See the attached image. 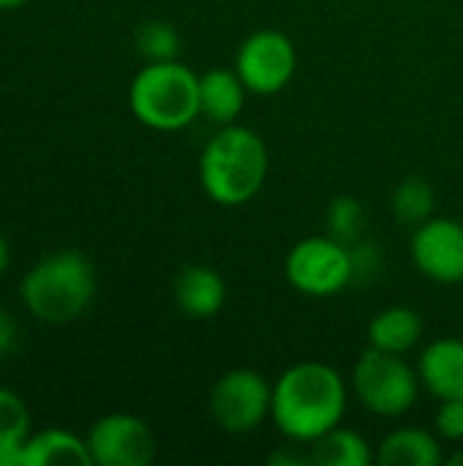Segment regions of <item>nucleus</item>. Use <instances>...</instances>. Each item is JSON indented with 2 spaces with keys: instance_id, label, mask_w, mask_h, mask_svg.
Returning a JSON list of instances; mask_svg holds the SVG:
<instances>
[{
  "instance_id": "f257e3e1",
  "label": "nucleus",
  "mask_w": 463,
  "mask_h": 466,
  "mask_svg": "<svg viewBox=\"0 0 463 466\" xmlns=\"http://www.w3.org/2000/svg\"><path fill=\"white\" fill-rule=\"evenodd\" d=\"M347 412V385L341 374L325 363H297L273 385V410L278 431L292 442H317L341 426Z\"/></svg>"
},
{
  "instance_id": "f03ea898",
  "label": "nucleus",
  "mask_w": 463,
  "mask_h": 466,
  "mask_svg": "<svg viewBox=\"0 0 463 466\" xmlns=\"http://www.w3.org/2000/svg\"><path fill=\"white\" fill-rule=\"evenodd\" d=\"M267 177L265 139L246 126H224L202 150L199 180L207 197L224 208L251 202Z\"/></svg>"
},
{
  "instance_id": "7ed1b4c3",
  "label": "nucleus",
  "mask_w": 463,
  "mask_h": 466,
  "mask_svg": "<svg viewBox=\"0 0 463 466\" xmlns=\"http://www.w3.org/2000/svg\"><path fill=\"white\" fill-rule=\"evenodd\" d=\"M25 309L46 322L65 325L79 319L96 295V268L79 251H55L41 257L22 279Z\"/></svg>"
},
{
  "instance_id": "20e7f679",
  "label": "nucleus",
  "mask_w": 463,
  "mask_h": 466,
  "mask_svg": "<svg viewBox=\"0 0 463 466\" xmlns=\"http://www.w3.org/2000/svg\"><path fill=\"white\" fill-rule=\"evenodd\" d=\"M134 117L153 131H180L191 126L199 106V76L180 60L147 63L128 87Z\"/></svg>"
},
{
  "instance_id": "39448f33",
  "label": "nucleus",
  "mask_w": 463,
  "mask_h": 466,
  "mask_svg": "<svg viewBox=\"0 0 463 466\" xmlns=\"http://www.w3.org/2000/svg\"><path fill=\"white\" fill-rule=\"evenodd\" d=\"M352 388L366 410L382 418H398L418 401V374L401 355L368 347L355 363Z\"/></svg>"
},
{
  "instance_id": "423d86ee",
  "label": "nucleus",
  "mask_w": 463,
  "mask_h": 466,
  "mask_svg": "<svg viewBox=\"0 0 463 466\" xmlns=\"http://www.w3.org/2000/svg\"><path fill=\"white\" fill-rule=\"evenodd\" d=\"M287 279L297 292L311 298L338 295L355 281L349 246L333 240L330 235L295 243L287 257Z\"/></svg>"
},
{
  "instance_id": "0eeeda50",
  "label": "nucleus",
  "mask_w": 463,
  "mask_h": 466,
  "mask_svg": "<svg viewBox=\"0 0 463 466\" xmlns=\"http://www.w3.org/2000/svg\"><path fill=\"white\" fill-rule=\"evenodd\" d=\"M273 410V388L259 371L235 369L224 374L210 393V415L229 434H248L265 423Z\"/></svg>"
},
{
  "instance_id": "6e6552de",
  "label": "nucleus",
  "mask_w": 463,
  "mask_h": 466,
  "mask_svg": "<svg viewBox=\"0 0 463 466\" xmlns=\"http://www.w3.org/2000/svg\"><path fill=\"white\" fill-rule=\"evenodd\" d=\"M297 55L295 44L278 30H257L251 33L235 57V71L240 74L248 93L273 96L284 90L295 74Z\"/></svg>"
},
{
  "instance_id": "1a4fd4ad",
  "label": "nucleus",
  "mask_w": 463,
  "mask_h": 466,
  "mask_svg": "<svg viewBox=\"0 0 463 466\" xmlns=\"http://www.w3.org/2000/svg\"><path fill=\"white\" fill-rule=\"evenodd\" d=\"M87 451L98 466H147L156 456L150 426L128 412L98 418L87 431Z\"/></svg>"
},
{
  "instance_id": "9d476101",
  "label": "nucleus",
  "mask_w": 463,
  "mask_h": 466,
  "mask_svg": "<svg viewBox=\"0 0 463 466\" xmlns=\"http://www.w3.org/2000/svg\"><path fill=\"white\" fill-rule=\"evenodd\" d=\"M412 259L431 281H463V224L453 218L423 221L412 235Z\"/></svg>"
},
{
  "instance_id": "9b49d317",
  "label": "nucleus",
  "mask_w": 463,
  "mask_h": 466,
  "mask_svg": "<svg viewBox=\"0 0 463 466\" xmlns=\"http://www.w3.org/2000/svg\"><path fill=\"white\" fill-rule=\"evenodd\" d=\"M226 284L207 265H188L175 279V303L188 319H210L224 309Z\"/></svg>"
},
{
  "instance_id": "f8f14e48",
  "label": "nucleus",
  "mask_w": 463,
  "mask_h": 466,
  "mask_svg": "<svg viewBox=\"0 0 463 466\" xmlns=\"http://www.w3.org/2000/svg\"><path fill=\"white\" fill-rule=\"evenodd\" d=\"M420 382L439 401L463 399V341L437 339L420 355Z\"/></svg>"
},
{
  "instance_id": "ddd939ff",
  "label": "nucleus",
  "mask_w": 463,
  "mask_h": 466,
  "mask_svg": "<svg viewBox=\"0 0 463 466\" xmlns=\"http://www.w3.org/2000/svg\"><path fill=\"white\" fill-rule=\"evenodd\" d=\"M22 466H93L87 440L65 429H44L27 437Z\"/></svg>"
},
{
  "instance_id": "4468645a",
  "label": "nucleus",
  "mask_w": 463,
  "mask_h": 466,
  "mask_svg": "<svg viewBox=\"0 0 463 466\" xmlns=\"http://www.w3.org/2000/svg\"><path fill=\"white\" fill-rule=\"evenodd\" d=\"M248 87L235 68H210L199 76V106L213 123L229 126L246 104Z\"/></svg>"
},
{
  "instance_id": "2eb2a0df",
  "label": "nucleus",
  "mask_w": 463,
  "mask_h": 466,
  "mask_svg": "<svg viewBox=\"0 0 463 466\" xmlns=\"http://www.w3.org/2000/svg\"><path fill=\"white\" fill-rule=\"evenodd\" d=\"M420 336H423V319L415 309L407 306L385 309L368 325V344L390 355H404L415 350Z\"/></svg>"
},
{
  "instance_id": "dca6fc26",
  "label": "nucleus",
  "mask_w": 463,
  "mask_h": 466,
  "mask_svg": "<svg viewBox=\"0 0 463 466\" xmlns=\"http://www.w3.org/2000/svg\"><path fill=\"white\" fill-rule=\"evenodd\" d=\"M377 459L382 466H437L442 461V448L423 429H398L382 442Z\"/></svg>"
},
{
  "instance_id": "f3484780",
  "label": "nucleus",
  "mask_w": 463,
  "mask_h": 466,
  "mask_svg": "<svg viewBox=\"0 0 463 466\" xmlns=\"http://www.w3.org/2000/svg\"><path fill=\"white\" fill-rule=\"evenodd\" d=\"M30 437V412L19 393L0 388V466H22V451Z\"/></svg>"
},
{
  "instance_id": "a211bd4d",
  "label": "nucleus",
  "mask_w": 463,
  "mask_h": 466,
  "mask_svg": "<svg viewBox=\"0 0 463 466\" xmlns=\"http://www.w3.org/2000/svg\"><path fill=\"white\" fill-rule=\"evenodd\" d=\"M311 461L317 466H368L371 448L352 429H330L317 442H311Z\"/></svg>"
},
{
  "instance_id": "6ab92c4d",
  "label": "nucleus",
  "mask_w": 463,
  "mask_h": 466,
  "mask_svg": "<svg viewBox=\"0 0 463 466\" xmlns=\"http://www.w3.org/2000/svg\"><path fill=\"white\" fill-rule=\"evenodd\" d=\"M393 210L404 224L420 227L423 221L431 218L434 210V188L423 177H407L396 191H393Z\"/></svg>"
},
{
  "instance_id": "aec40b11",
  "label": "nucleus",
  "mask_w": 463,
  "mask_h": 466,
  "mask_svg": "<svg viewBox=\"0 0 463 466\" xmlns=\"http://www.w3.org/2000/svg\"><path fill=\"white\" fill-rule=\"evenodd\" d=\"M136 49L147 63L177 60L180 55V35L177 27L164 19H150L136 30Z\"/></svg>"
},
{
  "instance_id": "412c9836",
  "label": "nucleus",
  "mask_w": 463,
  "mask_h": 466,
  "mask_svg": "<svg viewBox=\"0 0 463 466\" xmlns=\"http://www.w3.org/2000/svg\"><path fill=\"white\" fill-rule=\"evenodd\" d=\"M366 229V210L352 197H338L327 208V235L344 246H352L363 238Z\"/></svg>"
},
{
  "instance_id": "4be33fe9",
  "label": "nucleus",
  "mask_w": 463,
  "mask_h": 466,
  "mask_svg": "<svg viewBox=\"0 0 463 466\" xmlns=\"http://www.w3.org/2000/svg\"><path fill=\"white\" fill-rule=\"evenodd\" d=\"M349 257H352V273H355V281H368L374 279L379 270H382V251L377 243L371 240H357L349 246Z\"/></svg>"
},
{
  "instance_id": "5701e85b",
  "label": "nucleus",
  "mask_w": 463,
  "mask_h": 466,
  "mask_svg": "<svg viewBox=\"0 0 463 466\" xmlns=\"http://www.w3.org/2000/svg\"><path fill=\"white\" fill-rule=\"evenodd\" d=\"M437 429L445 440H463V399L442 401L437 412Z\"/></svg>"
},
{
  "instance_id": "b1692460",
  "label": "nucleus",
  "mask_w": 463,
  "mask_h": 466,
  "mask_svg": "<svg viewBox=\"0 0 463 466\" xmlns=\"http://www.w3.org/2000/svg\"><path fill=\"white\" fill-rule=\"evenodd\" d=\"M16 347V322L8 311L0 309V358Z\"/></svg>"
},
{
  "instance_id": "393cba45",
  "label": "nucleus",
  "mask_w": 463,
  "mask_h": 466,
  "mask_svg": "<svg viewBox=\"0 0 463 466\" xmlns=\"http://www.w3.org/2000/svg\"><path fill=\"white\" fill-rule=\"evenodd\" d=\"M8 265H11V246H8V240L0 235V276L8 270Z\"/></svg>"
},
{
  "instance_id": "a878e982",
  "label": "nucleus",
  "mask_w": 463,
  "mask_h": 466,
  "mask_svg": "<svg viewBox=\"0 0 463 466\" xmlns=\"http://www.w3.org/2000/svg\"><path fill=\"white\" fill-rule=\"evenodd\" d=\"M27 0H0V11H11V8H19L25 5Z\"/></svg>"
},
{
  "instance_id": "bb28decb",
  "label": "nucleus",
  "mask_w": 463,
  "mask_h": 466,
  "mask_svg": "<svg viewBox=\"0 0 463 466\" xmlns=\"http://www.w3.org/2000/svg\"><path fill=\"white\" fill-rule=\"evenodd\" d=\"M448 464H450V466H463V453H456V456H450V459H448Z\"/></svg>"
}]
</instances>
